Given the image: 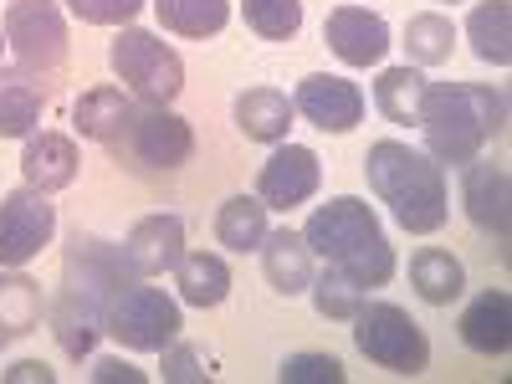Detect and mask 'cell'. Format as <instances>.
<instances>
[{
	"mask_svg": "<svg viewBox=\"0 0 512 384\" xmlns=\"http://www.w3.org/2000/svg\"><path fill=\"white\" fill-rule=\"evenodd\" d=\"M134 282V267L118 241L98 236V231H72L67 236V251H62V277H57V292L47 297V328L57 338V349L82 364L93 359L98 338H103V313H108V297Z\"/></svg>",
	"mask_w": 512,
	"mask_h": 384,
	"instance_id": "1",
	"label": "cell"
},
{
	"mask_svg": "<svg viewBox=\"0 0 512 384\" xmlns=\"http://www.w3.org/2000/svg\"><path fill=\"white\" fill-rule=\"evenodd\" d=\"M303 241L323 267L344 272L364 292L395 282V267H400L395 246H390V236H384L374 205L359 200V195H328L323 205H313V216L303 226Z\"/></svg>",
	"mask_w": 512,
	"mask_h": 384,
	"instance_id": "2",
	"label": "cell"
},
{
	"mask_svg": "<svg viewBox=\"0 0 512 384\" xmlns=\"http://www.w3.org/2000/svg\"><path fill=\"white\" fill-rule=\"evenodd\" d=\"M364 180L379 205H390V221L410 236H436L451 221V190L446 169L425 154L410 149L405 139H379L364 154Z\"/></svg>",
	"mask_w": 512,
	"mask_h": 384,
	"instance_id": "3",
	"label": "cell"
},
{
	"mask_svg": "<svg viewBox=\"0 0 512 384\" xmlns=\"http://www.w3.org/2000/svg\"><path fill=\"white\" fill-rule=\"evenodd\" d=\"M420 139L441 169L472 164L507 128V93L487 82H431L420 103Z\"/></svg>",
	"mask_w": 512,
	"mask_h": 384,
	"instance_id": "4",
	"label": "cell"
},
{
	"mask_svg": "<svg viewBox=\"0 0 512 384\" xmlns=\"http://www.w3.org/2000/svg\"><path fill=\"white\" fill-rule=\"evenodd\" d=\"M108 67L134 103L169 108L185 93V57L144 26H118V36L108 41Z\"/></svg>",
	"mask_w": 512,
	"mask_h": 384,
	"instance_id": "5",
	"label": "cell"
},
{
	"mask_svg": "<svg viewBox=\"0 0 512 384\" xmlns=\"http://www.w3.org/2000/svg\"><path fill=\"white\" fill-rule=\"evenodd\" d=\"M108 154L139 175H175L195 159V128L159 103H134V113L123 118L118 139L108 144Z\"/></svg>",
	"mask_w": 512,
	"mask_h": 384,
	"instance_id": "6",
	"label": "cell"
},
{
	"mask_svg": "<svg viewBox=\"0 0 512 384\" xmlns=\"http://www.w3.org/2000/svg\"><path fill=\"white\" fill-rule=\"evenodd\" d=\"M180 328H185L180 297H169L164 287H149V277L123 282L103 313V333L118 338V349L128 354H159L164 344L180 338Z\"/></svg>",
	"mask_w": 512,
	"mask_h": 384,
	"instance_id": "7",
	"label": "cell"
},
{
	"mask_svg": "<svg viewBox=\"0 0 512 384\" xmlns=\"http://www.w3.org/2000/svg\"><path fill=\"white\" fill-rule=\"evenodd\" d=\"M349 323H354V349L369 364L390 369L400 379H415L431 369V338H425V328L400 303H369L364 297V308Z\"/></svg>",
	"mask_w": 512,
	"mask_h": 384,
	"instance_id": "8",
	"label": "cell"
},
{
	"mask_svg": "<svg viewBox=\"0 0 512 384\" xmlns=\"http://www.w3.org/2000/svg\"><path fill=\"white\" fill-rule=\"evenodd\" d=\"M0 31H6V52L16 57V72L52 77L67 67V16L57 0H11L6 16H0Z\"/></svg>",
	"mask_w": 512,
	"mask_h": 384,
	"instance_id": "9",
	"label": "cell"
},
{
	"mask_svg": "<svg viewBox=\"0 0 512 384\" xmlns=\"http://www.w3.org/2000/svg\"><path fill=\"white\" fill-rule=\"evenodd\" d=\"M57 236V205L52 195H41L31 185L0 195V267H26L41 256V246H52Z\"/></svg>",
	"mask_w": 512,
	"mask_h": 384,
	"instance_id": "10",
	"label": "cell"
},
{
	"mask_svg": "<svg viewBox=\"0 0 512 384\" xmlns=\"http://www.w3.org/2000/svg\"><path fill=\"white\" fill-rule=\"evenodd\" d=\"M323 185V164L308 144H272L267 164L256 169V200H262L267 210H297V205H308Z\"/></svg>",
	"mask_w": 512,
	"mask_h": 384,
	"instance_id": "11",
	"label": "cell"
},
{
	"mask_svg": "<svg viewBox=\"0 0 512 384\" xmlns=\"http://www.w3.org/2000/svg\"><path fill=\"white\" fill-rule=\"evenodd\" d=\"M364 88L338 72H308L303 82L292 88V113H303L313 128L323 134H354L364 123Z\"/></svg>",
	"mask_w": 512,
	"mask_h": 384,
	"instance_id": "12",
	"label": "cell"
},
{
	"mask_svg": "<svg viewBox=\"0 0 512 384\" xmlns=\"http://www.w3.org/2000/svg\"><path fill=\"white\" fill-rule=\"evenodd\" d=\"M323 41H328V52L344 67H354V72L379 67L384 57H390V47H395L390 21H384L379 11H369V6H333L323 16Z\"/></svg>",
	"mask_w": 512,
	"mask_h": 384,
	"instance_id": "13",
	"label": "cell"
},
{
	"mask_svg": "<svg viewBox=\"0 0 512 384\" xmlns=\"http://www.w3.org/2000/svg\"><path fill=\"white\" fill-rule=\"evenodd\" d=\"M461 205H466V221L477 231L507 241V226H512V180H507V164L497 159H472L461 164Z\"/></svg>",
	"mask_w": 512,
	"mask_h": 384,
	"instance_id": "14",
	"label": "cell"
},
{
	"mask_svg": "<svg viewBox=\"0 0 512 384\" xmlns=\"http://www.w3.org/2000/svg\"><path fill=\"white\" fill-rule=\"evenodd\" d=\"M21 175L41 195H57V190L77 185V175H82L77 139L72 134H57V128H36L31 139H21Z\"/></svg>",
	"mask_w": 512,
	"mask_h": 384,
	"instance_id": "15",
	"label": "cell"
},
{
	"mask_svg": "<svg viewBox=\"0 0 512 384\" xmlns=\"http://www.w3.org/2000/svg\"><path fill=\"white\" fill-rule=\"evenodd\" d=\"M123 256L134 277H164L180 267L185 256V221L180 216H144L134 221V231L123 236Z\"/></svg>",
	"mask_w": 512,
	"mask_h": 384,
	"instance_id": "16",
	"label": "cell"
},
{
	"mask_svg": "<svg viewBox=\"0 0 512 384\" xmlns=\"http://www.w3.org/2000/svg\"><path fill=\"white\" fill-rule=\"evenodd\" d=\"M456 333H461V344L472 349V354L502 359L512 349V297L502 287H482L472 303L461 308Z\"/></svg>",
	"mask_w": 512,
	"mask_h": 384,
	"instance_id": "17",
	"label": "cell"
},
{
	"mask_svg": "<svg viewBox=\"0 0 512 384\" xmlns=\"http://www.w3.org/2000/svg\"><path fill=\"white\" fill-rule=\"evenodd\" d=\"M262 251V277H267V287L277 292V297H303L308 292V282H313V251H308V241H303V231H292V226H277V231H267V241L256 246Z\"/></svg>",
	"mask_w": 512,
	"mask_h": 384,
	"instance_id": "18",
	"label": "cell"
},
{
	"mask_svg": "<svg viewBox=\"0 0 512 384\" xmlns=\"http://www.w3.org/2000/svg\"><path fill=\"white\" fill-rule=\"evenodd\" d=\"M41 318H47V292H41V282L26 277L21 267H0V349H11L26 333H36Z\"/></svg>",
	"mask_w": 512,
	"mask_h": 384,
	"instance_id": "19",
	"label": "cell"
},
{
	"mask_svg": "<svg viewBox=\"0 0 512 384\" xmlns=\"http://www.w3.org/2000/svg\"><path fill=\"white\" fill-rule=\"evenodd\" d=\"M231 118L251 144H282L292 128V98L277 88H246V93H236Z\"/></svg>",
	"mask_w": 512,
	"mask_h": 384,
	"instance_id": "20",
	"label": "cell"
},
{
	"mask_svg": "<svg viewBox=\"0 0 512 384\" xmlns=\"http://www.w3.org/2000/svg\"><path fill=\"white\" fill-rule=\"evenodd\" d=\"M128 113H134V98H128L123 88H113V82H98V88H88L72 103V134L108 149L118 139V128H123Z\"/></svg>",
	"mask_w": 512,
	"mask_h": 384,
	"instance_id": "21",
	"label": "cell"
},
{
	"mask_svg": "<svg viewBox=\"0 0 512 384\" xmlns=\"http://www.w3.org/2000/svg\"><path fill=\"white\" fill-rule=\"evenodd\" d=\"M410 287H415L420 303L451 308V303H461V292H466V267L446 246H420L410 256Z\"/></svg>",
	"mask_w": 512,
	"mask_h": 384,
	"instance_id": "22",
	"label": "cell"
},
{
	"mask_svg": "<svg viewBox=\"0 0 512 384\" xmlns=\"http://www.w3.org/2000/svg\"><path fill=\"white\" fill-rule=\"evenodd\" d=\"M175 287L185 308H221L231 297V267L221 251H185L175 267Z\"/></svg>",
	"mask_w": 512,
	"mask_h": 384,
	"instance_id": "23",
	"label": "cell"
},
{
	"mask_svg": "<svg viewBox=\"0 0 512 384\" xmlns=\"http://www.w3.org/2000/svg\"><path fill=\"white\" fill-rule=\"evenodd\" d=\"M425 67H379L374 77V108L384 123H395V128H415L420 123V103H425Z\"/></svg>",
	"mask_w": 512,
	"mask_h": 384,
	"instance_id": "24",
	"label": "cell"
},
{
	"mask_svg": "<svg viewBox=\"0 0 512 384\" xmlns=\"http://www.w3.org/2000/svg\"><path fill=\"white\" fill-rule=\"evenodd\" d=\"M41 113H47V88L31 72L0 67V139H31Z\"/></svg>",
	"mask_w": 512,
	"mask_h": 384,
	"instance_id": "25",
	"label": "cell"
},
{
	"mask_svg": "<svg viewBox=\"0 0 512 384\" xmlns=\"http://www.w3.org/2000/svg\"><path fill=\"white\" fill-rule=\"evenodd\" d=\"M466 41L472 57L487 67H512V6L507 0H477L466 16Z\"/></svg>",
	"mask_w": 512,
	"mask_h": 384,
	"instance_id": "26",
	"label": "cell"
},
{
	"mask_svg": "<svg viewBox=\"0 0 512 384\" xmlns=\"http://www.w3.org/2000/svg\"><path fill=\"white\" fill-rule=\"evenodd\" d=\"M154 16L169 36L205 41L231 26V0H154Z\"/></svg>",
	"mask_w": 512,
	"mask_h": 384,
	"instance_id": "27",
	"label": "cell"
},
{
	"mask_svg": "<svg viewBox=\"0 0 512 384\" xmlns=\"http://www.w3.org/2000/svg\"><path fill=\"white\" fill-rule=\"evenodd\" d=\"M267 205L256 200V195H231V200H221V210H216V241L226 246V251H256L267 241Z\"/></svg>",
	"mask_w": 512,
	"mask_h": 384,
	"instance_id": "28",
	"label": "cell"
},
{
	"mask_svg": "<svg viewBox=\"0 0 512 384\" xmlns=\"http://www.w3.org/2000/svg\"><path fill=\"white\" fill-rule=\"evenodd\" d=\"M405 52H410V67H446L451 52H456V26L451 16L441 11H420L405 21Z\"/></svg>",
	"mask_w": 512,
	"mask_h": 384,
	"instance_id": "29",
	"label": "cell"
},
{
	"mask_svg": "<svg viewBox=\"0 0 512 384\" xmlns=\"http://www.w3.org/2000/svg\"><path fill=\"white\" fill-rule=\"evenodd\" d=\"M308 297H313V313H318V318H328V323H349V318L364 308V297H369V292H364L359 282H349L344 272L323 267V272H313Z\"/></svg>",
	"mask_w": 512,
	"mask_h": 384,
	"instance_id": "30",
	"label": "cell"
},
{
	"mask_svg": "<svg viewBox=\"0 0 512 384\" xmlns=\"http://www.w3.org/2000/svg\"><path fill=\"white\" fill-rule=\"evenodd\" d=\"M241 16L262 41H292L303 31V0H241Z\"/></svg>",
	"mask_w": 512,
	"mask_h": 384,
	"instance_id": "31",
	"label": "cell"
},
{
	"mask_svg": "<svg viewBox=\"0 0 512 384\" xmlns=\"http://www.w3.org/2000/svg\"><path fill=\"white\" fill-rule=\"evenodd\" d=\"M282 384H344L349 369L338 364L333 354H318V349H303V354H287L282 369H277Z\"/></svg>",
	"mask_w": 512,
	"mask_h": 384,
	"instance_id": "32",
	"label": "cell"
},
{
	"mask_svg": "<svg viewBox=\"0 0 512 384\" xmlns=\"http://www.w3.org/2000/svg\"><path fill=\"white\" fill-rule=\"evenodd\" d=\"M159 379L164 384H205L210 379V364L200 359V349L195 344H164L159 349Z\"/></svg>",
	"mask_w": 512,
	"mask_h": 384,
	"instance_id": "33",
	"label": "cell"
},
{
	"mask_svg": "<svg viewBox=\"0 0 512 384\" xmlns=\"http://www.w3.org/2000/svg\"><path fill=\"white\" fill-rule=\"evenodd\" d=\"M149 0H67V11L82 26H134Z\"/></svg>",
	"mask_w": 512,
	"mask_h": 384,
	"instance_id": "34",
	"label": "cell"
},
{
	"mask_svg": "<svg viewBox=\"0 0 512 384\" xmlns=\"http://www.w3.org/2000/svg\"><path fill=\"white\" fill-rule=\"evenodd\" d=\"M93 384H149V374L144 369H134L128 359H118V354H103V359H93Z\"/></svg>",
	"mask_w": 512,
	"mask_h": 384,
	"instance_id": "35",
	"label": "cell"
},
{
	"mask_svg": "<svg viewBox=\"0 0 512 384\" xmlns=\"http://www.w3.org/2000/svg\"><path fill=\"white\" fill-rule=\"evenodd\" d=\"M0 379H6V384H57V369L41 364V359H21V364H11Z\"/></svg>",
	"mask_w": 512,
	"mask_h": 384,
	"instance_id": "36",
	"label": "cell"
},
{
	"mask_svg": "<svg viewBox=\"0 0 512 384\" xmlns=\"http://www.w3.org/2000/svg\"><path fill=\"white\" fill-rule=\"evenodd\" d=\"M0 57H6V31H0Z\"/></svg>",
	"mask_w": 512,
	"mask_h": 384,
	"instance_id": "37",
	"label": "cell"
}]
</instances>
